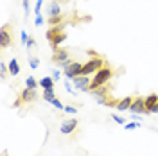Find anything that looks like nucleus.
I'll return each instance as SVG.
<instances>
[{
    "label": "nucleus",
    "mask_w": 158,
    "mask_h": 156,
    "mask_svg": "<svg viewBox=\"0 0 158 156\" xmlns=\"http://www.w3.org/2000/svg\"><path fill=\"white\" fill-rule=\"evenodd\" d=\"M111 76H113V70L110 68V67H102L99 72H95V76H94L92 83H90V92H92V90H97V88H101V86H104L110 79H111Z\"/></svg>",
    "instance_id": "1"
},
{
    "label": "nucleus",
    "mask_w": 158,
    "mask_h": 156,
    "mask_svg": "<svg viewBox=\"0 0 158 156\" xmlns=\"http://www.w3.org/2000/svg\"><path fill=\"white\" fill-rule=\"evenodd\" d=\"M47 39L50 41L52 49L56 50V49H59V45L67 39V34L61 31V27H59V25H54V27H50V29L47 31Z\"/></svg>",
    "instance_id": "2"
},
{
    "label": "nucleus",
    "mask_w": 158,
    "mask_h": 156,
    "mask_svg": "<svg viewBox=\"0 0 158 156\" xmlns=\"http://www.w3.org/2000/svg\"><path fill=\"white\" fill-rule=\"evenodd\" d=\"M102 67H104V61H102V58L95 56V58L90 59L88 63H85V65H83V68H81V76H92V74L99 72Z\"/></svg>",
    "instance_id": "3"
},
{
    "label": "nucleus",
    "mask_w": 158,
    "mask_h": 156,
    "mask_svg": "<svg viewBox=\"0 0 158 156\" xmlns=\"http://www.w3.org/2000/svg\"><path fill=\"white\" fill-rule=\"evenodd\" d=\"M52 61L56 65H61V67H67L70 63V54L67 49H56L54 54H52Z\"/></svg>",
    "instance_id": "4"
},
{
    "label": "nucleus",
    "mask_w": 158,
    "mask_h": 156,
    "mask_svg": "<svg viewBox=\"0 0 158 156\" xmlns=\"http://www.w3.org/2000/svg\"><path fill=\"white\" fill-rule=\"evenodd\" d=\"M81 68H83V65H81L79 61H70L69 65L65 67V72H63V74H65V77H67V79L72 81L74 77L81 76Z\"/></svg>",
    "instance_id": "5"
},
{
    "label": "nucleus",
    "mask_w": 158,
    "mask_h": 156,
    "mask_svg": "<svg viewBox=\"0 0 158 156\" xmlns=\"http://www.w3.org/2000/svg\"><path fill=\"white\" fill-rule=\"evenodd\" d=\"M90 83H92V79H90L88 76H77V77L72 79V84L77 88V90H81V92H88Z\"/></svg>",
    "instance_id": "6"
},
{
    "label": "nucleus",
    "mask_w": 158,
    "mask_h": 156,
    "mask_svg": "<svg viewBox=\"0 0 158 156\" xmlns=\"http://www.w3.org/2000/svg\"><path fill=\"white\" fill-rule=\"evenodd\" d=\"M129 111H133V113H148V109H146V97L133 99V104L129 108Z\"/></svg>",
    "instance_id": "7"
},
{
    "label": "nucleus",
    "mask_w": 158,
    "mask_h": 156,
    "mask_svg": "<svg viewBox=\"0 0 158 156\" xmlns=\"http://www.w3.org/2000/svg\"><path fill=\"white\" fill-rule=\"evenodd\" d=\"M20 99H22V102H34L38 99V92L31 90V88H23L20 93Z\"/></svg>",
    "instance_id": "8"
},
{
    "label": "nucleus",
    "mask_w": 158,
    "mask_h": 156,
    "mask_svg": "<svg viewBox=\"0 0 158 156\" xmlns=\"http://www.w3.org/2000/svg\"><path fill=\"white\" fill-rule=\"evenodd\" d=\"M76 127H77V120H76V118H69V120H65V122L61 124L59 131H61L63 135H70V133L76 131Z\"/></svg>",
    "instance_id": "9"
},
{
    "label": "nucleus",
    "mask_w": 158,
    "mask_h": 156,
    "mask_svg": "<svg viewBox=\"0 0 158 156\" xmlns=\"http://www.w3.org/2000/svg\"><path fill=\"white\" fill-rule=\"evenodd\" d=\"M9 45H11V34H9V31H7V25H4L0 29V47L6 49Z\"/></svg>",
    "instance_id": "10"
},
{
    "label": "nucleus",
    "mask_w": 158,
    "mask_h": 156,
    "mask_svg": "<svg viewBox=\"0 0 158 156\" xmlns=\"http://www.w3.org/2000/svg\"><path fill=\"white\" fill-rule=\"evenodd\" d=\"M158 104V95L156 93H151L146 97V109H148V113H153V109L156 108Z\"/></svg>",
    "instance_id": "11"
},
{
    "label": "nucleus",
    "mask_w": 158,
    "mask_h": 156,
    "mask_svg": "<svg viewBox=\"0 0 158 156\" xmlns=\"http://www.w3.org/2000/svg\"><path fill=\"white\" fill-rule=\"evenodd\" d=\"M92 95H94V97L97 99V102L99 104H104V102H106V88H97V90H92Z\"/></svg>",
    "instance_id": "12"
},
{
    "label": "nucleus",
    "mask_w": 158,
    "mask_h": 156,
    "mask_svg": "<svg viewBox=\"0 0 158 156\" xmlns=\"http://www.w3.org/2000/svg\"><path fill=\"white\" fill-rule=\"evenodd\" d=\"M133 99H135V97H124V99H118L117 109H118V111H126V109H129V108H131V104H133Z\"/></svg>",
    "instance_id": "13"
},
{
    "label": "nucleus",
    "mask_w": 158,
    "mask_h": 156,
    "mask_svg": "<svg viewBox=\"0 0 158 156\" xmlns=\"http://www.w3.org/2000/svg\"><path fill=\"white\" fill-rule=\"evenodd\" d=\"M40 86L43 88V90H54V79H52V76L40 79Z\"/></svg>",
    "instance_id": "14"
},
{
    "label": "nucleus",
    "mask_w": 158,
    "mask_h": 156,
    "mask_svg": "<svg viewBox=\"0 0 158 156\" xmlns=\"http://www.w3.org/2000/svg\"><path fill=\"white\" fill-rule=\"evenodd\" d=\"M9 74L11 76H18L20 74V65H18V59L13 58L9 61Z\"/></svg>",
    "instance_id": "15"
},
{
    "label": "nucleus",
    "mask_w": 158,
    "mask_h": 156,
    "mask_svg": "<svg viewBox=\"0 0 158 156\" xmlns=\"http://www.w3.org/2000/svg\"><path fill=\"white\" fill-rule=\"evenodd\" d=\"M59 13H61V9H59V4L54 0V2L49 6V16H59Z\"/></svg>",
    "instance_id": "16"
},
{
    "label": "nucleus",
    "mask_w": 158,
    "mask_h": 156,
    "mask_svg": "<svg viewBox=\"0 0 158 156\" xmlns=\"http://www.w3.org/2000/svg\"><path fill=\"white\" fill-rule=\"evenodd\" d=\"M38 86H40V81H36V79L32 77V76H29V77L25 79V88H31V90H36Z\"/></svg>",
    "instance_id": "17"
},
{
    "label": "nucleus",
    "mask_w": 158,
    "mask_h": 156,
    "mask_svg": "<svg viewBox=\"0 0 158 156\" xmlns=\"http://www.w3.org/2000/svg\"><path fill=\"white\" fill-rule=\"evenodd\" d=\"M54 97H56L54 90H43V93H41V99H43V101H47V102H50Z\"/></svg>",
    "instance_id": "18"
},
{
    "label": "nucleus",
    "mask_w": 158,
    "mask_h": 156,
    "mask_svg": "<svg viewBox=\"0 0 158 156\" xmlns=\"http://www.w3.org/2000/svg\"><path fill=\"white\" fill-rule=\"evenodd\" d=\"M7 72H9V65H6V63H0V76H2V79H6Z\"/></svg>",
    "instance_id": "19"
},
{
    "label": "nucleus",
    "mask_w": 158,
    "mask_h": 156,
    "mask_svg": "<svg viewBox=\"0 0 158 156\" xmlns=\"http://www.w3.org/2000/svg\"><path fill=\"white\" fill-rule=\"evenodd\" d=\"M50 104H52L54 108H58V109H65V104H63V102H61V101H59L58 97L52 99V101H50Z\"/></svg>",
    "instance_id": "20"
},
{
    "label": "nucleus",
    "mask_w": 158,
    "mask_h": 156,
    "mask_svg": "<svg viewBox=\"0 0 158 156\" xmlns=\"http://www.w3.org/2000/svg\"><path fill=\"white\" fill-rule=\"evenodd\" d=\"M118 101L117 99H106V102H104V106H110V108H117Z\"/></svg>",
    "instance_id": "21"
},
{
    "label": "nucleus",
    "mask_w": 158,
    "mask_h": 156,
    "mask_svg": "<svg viewBox=\"0 0 158 156\" xmlns=\"http://www.w3.org/2000/svg\"><path fill=\"white\" fill-rule=\"evenodd\" d=\"M38 65H40V59H38V58H31V59H29V67H31L32 70L38 68Z\"/></svg>",
    "instance_id": "22"
},
{
    "label": "nucleus",
    "mask_w": 158,
    "mask_h": 156,
    "mask_svg": "<svg viewBox=\"0 0 158 156\" xmlns=\"http://www.w3.org/2000/svg\"><path fill=\"white\" fill-rule=\"evenodd\" d=\"M59 22H61V14H59V16H50L49 18V23L52 25V27H54L56 23H59Z\"/></svg>",
    "instance_id": "23"
},
{
    "label": "nucleus",
    "mask_w": 158,
    "mask_h": 156,
    "mask_svg": "<svg viewBox=\"0 0 158 156\" xmlns=\"http://www.w3.org/2000/svg\"><path fill=\"white\" fill-rule=\"evenodd\" d=\"M41 6H43V0H36V6H34V14H40Z\"/></svg>",
    "instance_id": "24"
},
{
    "label": "nucleus",
    "mask_w": 158,
    "mask_h": 156,
    "mask_svg": "<svg viewBox=\"0 0 158 156\" xmlns=\"http://www.w3.org/2000/svg\"><path fill=\"white\" fill-rule=\"evenodd\" d=\"M137 127H140V122H129V124H126V129H128V131L137 129Z\"/></svg>",
    "instance_id": "25"
},
{
    "label": "nucleus",
    "mask_w": 158,
    "mask_h": 156,
    "mask_svg": "<svg viewBox=\"0 0 158 156\" xmlns=\"http://www.w3.org/2000/svg\"><path fill=\"white\" fill-rule=\"evenodd\" d=\"M65 111H67L69 115H76V113H77V108H74V106H65Z\"/></svg>",
    "instance_id": "26"
},
{
    "label": "nucleus",
    "mask_w": 158,
    "mask_h": 156,
    "mask_svg": "<svg viewBox=\"0 0 158 156\" xmlns=\"http://www.w3.org/2000/svg\"><path fill=\"white\" fill-rule=\"evenodd\" d=\"M111 117H113V120H115L117 124H126V118L120 117V115H111Z\"/></svg>",
    "instance_id": "27"
},
{
    "label": "nucleus",
    "mask_w": 158,
    "mask_h": 156,
    "mask_svg": "<svg viewBox=\"0 0 158 156\" xmlns=\"http://www.w3.org/2000/svg\"><path fill=\"white\" fill-rule=\"evenodd\" d=\"M20 39H22V43H23V45H27L29 36H27V32H25V31H22V32H20Z\"/></svg>",
    "instance_id": "28"
},
{
    "label": "nucleus",
    "mask_w": 158,
    "mask_h": 156,
    "mask_svg": "<svg viewBox=\"0 0 158 156\" xmlns=\"http://www.w3.org/2000/svg\"><path fill=\"white\" fill-rule=\"evenodd\" d=\"M22 4H23V9H25V14L29 16V11H31V2H29V0H23Z\"/></svg>",
    "instance_id": "29"
},
{
    "label": "nucleus",
    "mask_w": 158,
    "mask_h": 156,
    "mask_svg": "<svg viewBox=\"0 0 158 156\" xmlns=\"http://www.w3.org/2000/svg\"><path fill=\"white\" fill-rule=\"evenodd\" d=\"M65 90H67L69 93H74V88H72V84H70V79L65 83Z\"/></svg>",
    "instance_id": "30"
},
{
    "label": "nucleus",
    "mask_w": 158,
    "mask_h": 156,
    "mask_svg": "<svg viewBox=\"0 0 158 156\" xmlns=\"http://www.w3.org/2000/svg\"><path fill=\"white\" fill-rule=\"evenodd\" d=\"M34 23H36V25H41V23H43V18H41V14H36V18H34Z\"/></svg>",
    "instance_id": "31"
},
{
    "label": "nucleus",
    "mask_w": 158,
    "mask_h": 156,
    "mask_svg": "<svg viewBox=\"0 0 158 156\" xmlns=\"http://www.w3.org/2000/svg\"><path fill=\"white\" fill-rule=\"evenodd\" d=\"M59 77H61V72H59V70H54V72H52V79H54V81H58Z\"/></svg>",
    "instance_id": "32"
},
{
    "label": "nucleus",
    "mask_w": 158,
    "mask_h": 156,
    "mask_svg": "<svg viewBox=\"0 0 158 156\" xmlns=\"http://www.w3.org/2000/svg\"><path fill=\"white\" fill-rule=\"evenodd\" d=\"M25 47H27V49H31V47H34V39L31 38V36H29V39H27V45H25Z\"/></svg>",
    "instance_id": "33"
},
{
    "label": "nucleus",
    "mask_w": 158,
    "mask_h": 156,
    "mask_svg": "<svg viewBox=\"0 0 158 156\" xmlns=\"http://www.w3.org/2000/svg\"><path fill=\"white\" fill-rule=\"evenodd\" d=\"M131 118H133L135 122H142V117H140L138 113H135V115H131Z\"/></svg>",
    "instance_id": "34"
},
{
    "label": "nucleus",
    "mask_w": 158,
    "mask_h": 156,
    "mask_svg": "<svg viewBox=\"0 0 158 156\" xmlns=\"http://www.w3.org/2000/svg\"><path fill=\"white\" fill-rule=\"evenodd\" d=\"M20 104H22V99L18 97V99H16V101H15V104H13V106H15V108H18Z\"/></svg>",
    "instance_id": "35"
},
{
    "label": "nucleus",
    "mask_w": 158,
    "mask_h": 156,
    "mask_svg": "<svg viewBox=\"0 0 158 156\" xmlns=\"http://www.w3.org/2000/svg\"><path fill=\"white\" fill-rule=\"evenodd\" d=\"M153 113H158V104H156V108H155V109H153Z\"/></svg>",
    "instance_id": "36"
},
{
    "label": "nucleus",
    "mask_w": 158,
    "mask_h": 156,
    "mask_svg": "<svg viewBox=\"0 0 158 156\" xmlns=\"http://www.w3.org/2000/svg\"><path fill=\"white\" fill-rule=\"evenodd\" d=\"M58 2H67V0H58Z\"/></svg>",
    "instance_id": "37"
}]
</instances>
